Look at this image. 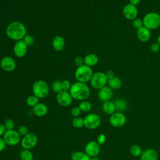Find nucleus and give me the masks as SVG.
Here are the masks:
<instances>
[{
  "label": "nucleus",
  "instance_id": "393cba45",
  "mask_svg": "<svg viewBox=\"0 0 160 160\" xmlns=\"http://www.w3.org/2000/svg\"><path fill=\"white\" fill-rule=\"evenodd\" d=\"M71 160H91V159L85 152L79 151L73 152L71 156Z\"/></svg>",
  "mask_w": 160,
  "mask_h": 160
},
{
  "label": "nucleus",
  "instance_id": "c756f323",
  "mask_svg": "<svg viewBox=\"0 0 160 160\" xmlns=\"http://www.w3.org/2000/svg\"><path fill=\"white\" fill-rule=\"evenodd\" d=\"M72 125L75 128H81L84 126V118L78 116L75 117L72 120Z\"/></svg>",
  "mask_w": 160,
  "mask_h": 160
},
{
  "label": "nucleus",
  "instance_id": "4468645a",
  "mask_svg": "<svg viewBox=\"0 0 160 160\" xmlns=\"http://www.w3.org/2000/svg\"><path fill=\"white\" fill-rule=\"evenodd\" d=\"M122 14L124 17L128 20L135 19L138 15V10L136 6L131 4H128L122 9Z\"/></svg>",
  "mask_w": 160,
  "mask_h": 160
},
{
  "label": "nucleus",
  "instance_id": "39448f33",
  "mask_svg": "<svg viewBox=\"0 0 160 160\" xmlns=\"http://www.w3.org/2000/svg\"><path fill=\"white\" fill-rule=\"evenodd\" d=\"M33 94L39 99L45 98L49 92V86L48 84L43 80H38L32 84Z\"/></svg>",
  "mask_w": 160,
  "mask_h": 160
},
{
  "label": "nucleus",
  "instance_id": "1a4fd4ad",
  "mask_svg": "<svg viewBox=\"0 0 160 160\" xmlns=\"http://www.w3.org/2000/svg\"><path fill=\"white\" fill-rule=\"evenodd\" d=\"M38 141V136L36 134L29 132L27 135L22 138L21 146L23 149H31L34 148Z\"/></svg>",
  "mask_w": 160,
  "mask_h": 160
},
{
  "label": "nucleus",
  "instance_id": "f704fd0d",
  "mask_svg": "<svg viewBox=\"0 0 160 160\" xmlns=\"http://www.w3.org/2000/svg\"><path fill=\"white\" fill-rule=\"evenodd\" d=\"M24 41V42L27 44L28 46H31L33 44L34 42V39L32 36H31V34H26L24 39H22Z\"/></svg>",
  "mask_w": 160,
  "mask_h": 160
},
{
  "label": "nucleus",
  "instance_id": "37998d69",
  "mask_svg": "<svg viewBox=\"0 0 160 160\" xmlns=\"http://www.w3.org/2000/svg\"><path fill=\"white\" fill-rule=\"evenodd\" d=\"M6 131V129L4 127V124H2L0 122V137H1L2 136H3Z\"/></svg>",
  "mask_w": 160,
  "mask_h": 160
},
{
  "label": "nucleus",
  "instance_id": "4c0bfd02",
  "mask_svg": "<svg viewBox=\"0 0 160 160\" xmlns=\"http://www.w3.org/2000/svg\"><path fill=\"white\" fill-rule=\"evenodd\" d=\"M159 49H160V45L158 42H154L150 46V51L153 53L158 52L159 51Z\"/></svg>",
  "mask_w": 160,
  "mask_h": 160
},
{
  "label": "nucleus",
  "instance_id": "2eb2a0df",
  "mask_svg": "<svg viewBox=\"0 0 160 160\" xmlns=\"http://www.w3.org/2000/svg\"><path fill=\"white\" fill-rule=\"evenodd\" d=\"M28 51V46L23 40L16 41L13 46V52L18 58L24 57Z\"/></svg>",
  "mask_w": 160,
  "mask_h": 160
},
{
  "label": "nucleus",
  "instance_id": "f03ea898",
  "mask_svg": "<svg viewBox=\"0 0 160 160\" xmlns=\"http://www.w3.org/2000/svg\"><path fill=\"white\" fill-rule=\"evenodd\" d=\"M69 92L73 99L81 101L86 100L91 94L90 89L86 83L78 81L71 85Z\"/></svg>",
  "mask_w": 160,
  "mask_h": 160
},
{
  "label": "nucleus",
  "instance_id": "aec40b11",
  "mask_svg": "<svg viewBox=\"0 0 160 160\" xmlns=\"http://www.w3.org/2000/svg\"><path fill=\"white\" fill-rule=\"evenodd\" d=\"M52 46L55 51H61L65 46V40L61 36H56L52 39Z\"/></svg>",
  "mask_w": 160,
  "mask_h": 160
},
{
  "label": "nucleus",
  "instance_id": "bb28decb",
  "mask_svg": "<svg viewBox=\"0 0 160 160\" xmlns=\"http://www.w3.org/2000/svg\"><path fill=\"white\" fill-rule=\"evenodd\" d=\"M129 152L134 157H140L142 150L140 146L138 144H134L131 146L129 149Z\"/></svg>",
  "mask_w": 160,
  "mask_h": 160
},
{
  "label": "nucleus",
  "instance_id": "72a5a7b5",
  "mask_svg": "<svg viewBox=\"0 0 160 160\" xmlns=\"http://www.w3.org/2000/svg\"><path fill=\"white\" fill-rule=\"evenodd\" d=\"M18 132H19L20 136L22 138L29 133V129L27 126L24 125H21L18 128Z\"/></svg>",
  "mask_w": 160,
  "mask_h": 160
},
{
  "label": "nucleus",
  "instance_id": "a878e982",
  "mask_svg": "<svg viewBox=\"0 0 160 160\" xmlns=\"http://www.w3.org/2000/svg\"><path fill=\"white\" fill-rule=\"evenodd\" d=\"M78 107L79 108V109L82 112H88L92 109V104L89 101L84 100L80 102Z\"/></svg>",
  "mask_w": 160,
  "mask_h": 160
},
{
  "label": "nucleus",
  "instance_id": "a18cd8bd",
  "mask_svg": "<svg viewBox=\"0 0 160 160\" xmlns=\"http://www.w3.org/2000/svg\"><path fill=\"white\" fill-rule=\"evenodd\" d=\"M157 42L160 45V34L158 36V39H157Z\"/></svg>",
  "mask_w": 160,
  "mask_h": 160
},
{
  "label": "nucleus",
  "instance_id": "0eeeda50",
  "mask_svg": "<svg viewBox=\"0 0 160 160\" xmlns=\"http://www.w3.org/2000/svg\"><path fill=\"white\" fill-rule=\"evenodd\" d=\"M101 123V119L99 115L95 113H90L84 118V126L88 129H95Z\"/></svg>",
  "mask_w": 160,
  "mask_h": 160
},
{
  "label": "nucleus",
  "instance_id": "412c9836",
  "mask_svg": "<svg viewBox=\"0 0 160 160\" xmlns=\"http://www.w3.org/2000/svg\"><path fill=\"white\" fill-rule=\"evenodd\" d=\"M98 61H99L98 56L96 54L93 53L88 54L84 58V64L89 67H92L96 65Z\"/></svg>",
  "mask_w": 160,
  "mask_h": 160
},
{
  "label": "nucleus",
  "instance_id": "5701e85b",
  "mask_svg": "<svg viewBox=\"0 0 160 160\" xmlns=\"http://www.w3.org/2000/svg\"><path fill=\"white\" fill-rule=\"evenodd\" d=\"M102 108L104 112L108 115H112L116 112L115 105L113 102H111L110 101L103 102Z\"/></svg>",
  "mask_w": 160,
  "mask_h": 160
},
{
  "label": "nucleus",
  "instance_id": "7ed1b4c3",
  "mask_svg": "<svg viewBox=\"0 0 160 160\" xmlns=\"http://www.w3.org/2000/svg\"><path fill=\"white\" fill-rule=\"evenodd\" d=\"M93 75V71L91 67L83 64L76 68L74 72V77L77 81L86 83L90 81Z\"/></svg>",
  "mask_w": 160,
  "mask_h": 160
},
{
  "label": "nucleus",
  "instance_id": "b1692460",
  "mask_svg": "<svg viewBox=\"0 0 160 160\" xmlns=\"http://www.w3.org/2000/svg\"><path fill=\"white\" fill-rule=\"evenodd\" d=\"M108 86L110 87L112 89L117 90L121 88L122 82L121 79L119 78L117 76H114V78L110 79H108Z\"/></svg>",
  "mask_w": 160,
  "mask_h": 160
},
{
  "label": "nucleus",
  "instance_id": "f3484780",
  "mask_svg": "<svg viewBox=\"0 0 160 160\" xmlns=\"http://www.w3.org/2000/svg\"><path fill=\"white\" fill-rule=\"evenodd\" d=\"M136 36L139 41L141 42H147L148 41L151 36V30L143 26L141 28L137 30Z\"/></svg>",
  "mask_w": 160,
  "mask_h": 160
},
{
  "label": "nucleus",
  "instance_id": "6e6552de",
  "mask_svg": "<svg viewBox=\"0 0 160 160\" xmlns=\"http://www.w3.org/2000/svg\"><path fill=\"white\" fill-rule=\"evenodd\" d=\"M2 138L6 144L10 146L17 145L21 142L22 139V137L20 136L18 131L14 129L7 130Z\"/></svg>",
  "mask_w": 160,
  "mask_h": 160
},
{
  "label": "nucleus",
  "instance_id": "f257e3e1",
  "mask_svg": "<svg viewBox=\"0 0 160 160\" xmlns=\"http://www.w3.org/2000/svg\"><path fill=\"white\" fill-rule=\"evenodd\" d=\"M27 30L25 25L21 21H15L9 23L6 29L7 36L15 41L22 40L27 34Z\"/></svg>",
  "mask_w": 160,
  "mask_h": 160
},
{
  "label": "nucleus",
  "instance_id": "49530a36",
  "mask_svg": "<svg viewBox=\"0 0 160 160\" xmlns=\"http://www.w3.org/2000/svg\"><path fill=\"white\" fill-rule=\"evenodd\" d=\"M91 160H100V159L97 157H94V158H91Z\"/></svg>",
  "mask_w": 160,
  "mask_h": 160
},
{
  "label": "nucleus",
  "instance_id": "7c9ffc66",
  "mask_svg": "<svg viewBox=\"0 0 160 160\" xmlns=\"http://www.w3.org/2000/svg\"><path fill=\"white\" fill-rule=\"evenodd\" d=\"M51 88L55 92L58 93L62 91V84L61 81L59 80H56L52 82L51 84Z\"/></svg>",
  "mask_w": 160,
  "mask_h": 160
},
{
  "label": "nucleus",
  "instance_id": "58836bf2",
  "mask_svg": "<svg viewBox=\"0 0 160 160\" xmlns=\"http://www.w3.org/2000/svg\"><path fill=\"white\" fill-rule=\"evenodd\" d=\"M74 64L77 67L81 66L83 64H84V58H82L81 56H77L74 59Z\"/></svg>",
  "mask_w": 160,
  "mask_h": 160
},
{
  "label": "nucleus",
  "instance_id": "20e7f679",
  "mask_svg": "<svg viewBox=\"0 0 160 160\" xmlns=\"http://www.w3.org/2000/svg\"><path fill=\"white\" fill-rule=\"evenodd\" d=\"M144 26L149 30L156 29L160 27V14L156 12L147 13L142 19Z\"/></svg>",
  "mask_w": 160,
  "mask_h": 160
},
{
  "label": "nucleus",
  "instance_id": "dca6fc26",
  "mask_svg": "<svg viewBox=\"0 0 160 160\" xmlns=\"http://www.w3.org/2000/svg\"><path fill=\"white\" fill-rule=\"evenodd\" d=\"M113 96L112 89L108 86H105L103 88L99 89L98 98L99 99L104 102L110 101Z\"/></svg>",
  "mask_w": 160,
  "mask_h": 160
},
{
  "label": "nucleus",
  "instance_id": "6ab92c4d",
  "mask_svg": "<svg viewBox=\"0 0 160 160\" xmlns=\"http://www.w3.org/2000/svg\"><path fill=\"white\" fill-rule=\"evenodd\" d=\"M32 113L38 117H42L47 114L48 108L47 106L42 102H38L32 107Z\"/></svg>",
  "mask_w": 160,
  "mask_h": 160
},
{
  "label": "nucleus",
  "instance_id": "ea45409f",
  "mask_svg": "<svg viewBox=\"0 0 160 160\" xmlns=\"http://www.w3.org/2000/svg\"><path fill=\"white\" fill-rule=\"evenodd\" d=\"M106 136L104 134H99L98 135V136L97 137V142L99 145H102L103 144H104V142H106Z\"/></svg>",
  "mask_w": 160,
  "mask_h": 160
},
{
  "label": "nucleus",
  "instance_id": "423d86ee",
  "mask_svg": "<svg viewBox=\"0 0 160 160\" xmlns=\"http://www.w3.org/2000/svg\"><path fill=\"white\" fill-rule=\"evenodd\" d=\"M108 81V79L104 72H96L93 73L89 82L92 88L99 90L106 85Z\"/></svg>",
  "mask_w": 160,
  "mask_h": 160
},
{
  "label": "nucleus",
  "instance_id": "e433bc0d",
  "mask_svg": "<svg viewBox=\"0 0 160 160\" xmlns=\"http://www.w3.org/2000/svg\"><path fill=\"white\" fill-rule=\"evenodd\" d=\"M81 112V109H79V108L78 106H75V107H73L71 110V114L74 117H78V116H79Z\"/></svg>",
  "mask_w": 160,
  "mask_h": 160
},
{
  "label": "nucleus",
  "instance_id": "cd10ccee",
  "mask_svg": "<svg viewBox=\"0 0 160 160\" xmlns=\"http://www.w3.org/2000/svg\"><path fill=\"white\" fill-rule=\"evenodd\" d=\"M21 160H32L33 154L29 149H23L20 153Z\"/></svg>",
  "mask_w": 160,
  "mask_h": 160
},
{
  "label": "nucleus",
  "instance_id": "4be33fe9",
  "mask_svg": "<svg viewBox=\"0 0 160 160\" xmlns=\"http://www.w3.org/2000/svg\"><path fill=\"white\" fill-rule=\"evenodd\" d=\"M113 102L115 105L116 112H122L123 111H126V109H127V107H128L127 101L123 98H117Z\"/></svg>",
  "mask_w": 160,
  "mask_h": 160
},
{
  "label": "nucleus",
  "instance_id": "ddd939ff",
  "mask_svg": "<svg viewBox=\"0 0 160 160\" xmlns=\"http://www.w3.org/2000/svg\"><path fill=\"white\" fill-rule=\"evenodd\" d=\"M1 68L5 71L11 72L16 68V62L14 58L11 56H4L0 61Z\"/></svg>",
  "mask_w": 160,
  "mask_h": 160
},
{
  "label": "nucleus",
  "instance_id": "473e14b6",
  "mask_svg": "<svg viewBox=\"0 0 160 160\" xmlns=\"http://www.w3.org/2000/svg\"><path fill=\"white\" fill-rule=\"evenodd\" d=\"M132 26L137 30L144 26L142 19H141L139 18H136L135 19L132 20Z\"/></svg>",
  "mask_w": 160,
  "mask_h": 160
},
{
  "label": "nucleus",
  "instance_id": "a19ab883",
  "mask_svg": "<svg viewBox=\"0 0 160 160\" xmlns=\"http://www.w3.org/2000/svg\"><path fill=\"white\" fill-rule=\"evenodd\" d=\"M6 143L5 142L3 138L0 137V152L3 151L6 146Z\"/></svg>",
  "mask_w": 160,
  "mask_h": 160
},
{
  "label": "nucleus",
  "instance_id": "f8f14e48",
  "mask_svg": "<svg viewBox=\"0 0 160 160\" xmlns=\"http://www.w3.org/2000/svg\"><path fill=\"white\" fill-rule=\"evenodd\" d=\"M101 147L97 141H91L84 147V152L91 158L96 157L100 152Z\"/></svg>",
  "mask_w": 160,
  "mask_h": 160
},
{
  "label": "nucleus",
  "instance_id": "c03bdc74",
  "mask_svg": "<svg viewBox=\"0 0 160 160\" xmlns=\"http://www.w3.org/2000/svg\"><path fill=\"white\" fill-rule=\"evenodd\" d=\"M140 1H141V0H129V4L136 6L137 5H138L139 4Z\"/></svg>",
  "mask_w": 160,
  "mask_h": 160
},
{
  "label": "nucleus",
  "instance_id": "9b49d317",
  "mask_svg": "<svg viewBox=\"0 0 160 160\" xmlns=\"http://www.w3.org/2000/svg\"><path fill=\"white\" fill-rule=\"evenodd\" d=\"M126 122V118L122 112H115L109 118V123L114 128H121Z\"/></svg>",
  "mask_w": 160,
  "mask_h": 160
},
{
  "label": "nucleus",
  "instance_id": "79ce46f5",
  "mask_svg": "<svg viewBox=\"0 0 160 160\" xmlns=\"http://www.w3.org/2000/svg\"><path fill=\"white\" fill-rule=\"evenodd\" d=\"M105 74L108 78V79H110L112 78H114L115 76V74H114V72L112 70H108L106 72H105Z\"/></svg>",
  "mask_w": 160,
  "mask_h": 160
},
{
  "label": "nucleus",
  "instance_id": "c85d7f7f",
  "mask_svg": "<svg viewBox=\"0 0 160 160\" xmlns=\"http://www.w3.org/2000/svg\"><path fill=\"white\" fill-rule=\"evenodd\" d=\"M39 98L36 96L34 94H32V95H30L27 98H26V104L28 106H30V107H34L35 105H36L39 102Z\"/></svg>",
  "mask_w": 160,
  "mask_h": 160
},
{
  "label": "nucleus",
  "instance_id": "2f4dec72",
  "mask_svg": "<svg viewBox=\"0 0 160 160\" xmlns=\"http://www.w3.org/2000/svg\"><path fill=\"white\" fill-rule=\"evenodd\" d=\"M4 127L7 130H12V129H14V126H15V124H14V122L12 119H7L5 121H4Z\"/></svg>",
  "mask_w": 160,
  "mask_h": 160
},
{
  "label": "nucleus",
  "instance_id": "9d476101",
  "mask_svg": "<svg viewBox=\"0 0 160 160\" xmlns=\"http://www.w3.org/2000/svg\"><path fill=\"white\" fill-rule=\"evenodd\" d=\"M56 99L60 106L68 107L71 104L73 99L69 91L62 90L57 93Z\"/></svg>",
  "mask_w": 160,
  "mask_h": 160
},
{
  "label": "nucleus",
  "instance_id": "c9c22d12",
  "mask_svg": "<svg viewBox=\"0 0 160 160\" xmlns=\"http://www.w3.org/2000/svg\"><path fill=\"white\" fill-rule=\"evenodd\" d=\"M61 84H62V89L63 91H69L71 87V83L70 81L68 79H64L61 81Z\"/></svg>",
  "mask_w": 160,
  "mask_h": 160
},
{
  "label": "nucleus",
  "instance_id": "a211bd4d",
  "mask_svg": "<svg viewBox=\"0 0 160 160\" xmlns=\"http://www.w3.org/2000/svg\"><path fill=\"white\" fill-rule=\"evenodd\" d=\"M158 152L151 148L146 149L142 151L140 156L141 160H158Z\"/></svg>",
  "mask_w": 160,
  "mask_h": 160
}]
</instances>
